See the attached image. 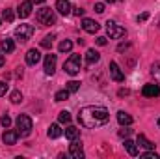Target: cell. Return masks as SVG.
<instances>
[{"instance_id": "6da1fadb", "label": "cell", "mask_w": 160, "mask_h": 159, "mask_svg": "<svg viewBox=\"0 0 160 159\" xmlns=\"http://www.w3.org/2000/svg\"><path fill=\"white\" fill-rule=\"evenodd\" d=\"M108 120H110V112L102 105H88V107H82L78 112L80 125H84L88 129H97V127L108 123Z\"/></svg>"}, {"instance_id": "7a4b0ae2", "label": "cell", "mask_w": 160, "mask_h": 159, "mask_svg": "<svg viewBox=\"0 0 160 159\" xmlns=\"http://www.w3.org/2000/svg\"><path fill=\"white\" fill-rule=\"evenodd\" d=\"M15 123H17V133H19V137H28V135L32 133L34 123H32V118H30V116L21 114V116L17 118Z\"/></svg>"}, {"instance_id": "3957f363", "label": "cell", "mask_w": 160, "mask_h": 159, "mask_svg": "<svg viewBox=\"0 0 160 159\" xmlns=\"http://www.w3.org/2000/svg\"><path fill=\"white\" fill-rule=\"evenodd\" d=\"M36 19H38V23L43 25V26H50V25L56 23V15H54V11L50 8H41V9H38Z\"/></svg>"}, {"instance_id": "277c9868", "label": "cell", "mask_w": 160, "mask_h": 159, "mask_svg": "<svg viewBox=\"0 0 160 159\" xmlns=\"http://www.w3.org/2000/svg\"><path fill=\"white\" fill-rule=\"evenodd\" d=\"M80 68H82V60H80L78 54H71L69 60H65V64H63L65 73H69V75H73V77L80 73Z\"/></svg>"}, {"instance_id": "5b68a950", "label": "cell", "mask_w": 160, "mask_h": 159, "mask_svg": "<svg viewBox=\"0 0 160 159\" xmlns=\"http://www.w3.org/2000/svg\"><path fill=\"white\" fill-rule=\"evenodd\" d=\"M34 32H36V30H34L32 25H19V26L15 28V38L24 43V41H28L34 36Z\"/></svg>"}, {"instance_id": "8992f818", "label": "cell", "mask_w": 160, "mask_h": 159, "mask_svg": "<svg viewBox=\"0 0 160 159\" xmlns=\"http://www.w3.org/2000/svg\"><path fill=\"white\" fill-rule=\"evenodd\" d=\"M106 32H108L110 40H121V38L127 36V30H125L123 26H118L114 21H108V23H106Z\"/></svg>"}, {"instance_id": "52a82bcc", "label": "cell", "mask_w": 160, "mask_h": 159, "mask_svg": "<svg viewBox=\"0 0 160 159\" xmlns=\"http://www.w3.org/2000/svg\"><path fill=\"white\" fill-rule=\"evenodd\" d=\"M142 94L145 97H157L160 96V82H149L142 88Z\"/></svg>"}, {"instance_id": "ba28073f", "label": "cell", "mask_w": 160, "mask_h": 159, "mask_svg": "<svg viewBox=\"0 0 160 159\" xmlns=\"http://www.w3.org/2000/svg\"><path fill=\"white\" fill-rule=\"evenodd\" d=\"M69 154H71V157H75V159H84L82 142H78V140H71V144H69Z\"/></svg>"}, {"instance_id": "9c48e42d", "label": "cell", "mask_w": 160, "mask_h": 159, "mask_svg": "<svg viewBox=\"0 0 160 159\" xmlns=\"http://www.w3.org/2000/svg\"><path fill=\"white\" fill-rule=\"evenodd\" d=\"M82 28H84L88 34H97L99 28H101V25H99L97 21H93V19H84V21H82Z\"/></svg>"}, {"instance_id": "30bf717a", "label": "cell", "mask_w": 160, "mask_h": 159, "mask_svg": "<svg viewBox=\"0 0 160 159\" xmlns=\"http://www.w3.org/2000/svg\"><path fill=\"white\" fill-rule=\"evenodd\" d=\"M110 77L116 80V82H123L125 80V73L119 69L118 62H110Z\"/></svg>"}, {"instance_id": "8fae6325", "label": "cell", "mask_w": 160, "mask_h": 159, "mask_svg": "<svg viewBox=\"0 0 160 159\" xmlns=\"http://www.w3.org/2000/svg\"><path fill=\"white\" fill-rule=\"evenodd\" d=\"M32 6H34V2H32V0H24V2H21V6H19V9H17L19 17H21V19L28 17V15L32 13Z\"/></svg>"}, {"instance_id": "7c38bea8", "label": "cell", "mask_w": 160, "mask_h": 159, "mask_svg": "<svg viewBox=\"0 0 160 159\" xmlns=\"http://www.w3.org/2000/svg\"><path fill=\"white\" fill-rule=\"evenodd\" d=\"M56 71V54H47L45 56V73L52 75Z\"/></svg>"}, {"instance_id": "4fadbf2b", "label": "cell", "mask_w": 160, "mask_h": 159, "mask_svg": "<svg viewBox=\"0 0 160 159\" xmlns=\"http://www.w3.org/2000/svg\"><path fill=\"white\" fill-rule=\"evenodd\" d=\"M39 60H41V52L38 49H30V51L26 52V64H28V66H36Z\"/></svg>"}, {"instance_id": "5bb4252c", "label": "cell", "mask_w": 160, "mask_h": 159, "mask_svg": "<svg viewBox=\"0 0 160 159\" xmlns=\"http://www.w3.org/2000/svg\"><path fill=\"white\" fill-rule=\"evenodd\" d=\"M17 139H19V133H17V131H4V135H2V140H4V144H8V146L17 144Z\"/></svg>"}, {"instance_id": "9a60e30c", "label": "cell", "mask_w": 160, "mask_h": 159, "mask_svg": "<svg viewBox=\"0 0 160 159\" xmlns=\"http://www.w3.org/2000/svg\"><path fill=\"white\" fill-rule=\"evenodd\" d=\"M71 4H69V0H56V11L58 13H62V15H69L71 13Z\"/></svg>"}, {"instance_id": "2e32d148", "label": "cell", "mask_w": 160, "mask_h": 159, "mask_svg": "<svg viewBox=\"0 0 160 159\" xmlns=\"http://www.w3.org/2000/svg\"><path fill=\"white\" fill-rule=\"evenodd\" d=\"M101 60V54L95 51V49H89L88 52H86V62H88V66H93V64H97Z\"/></svg>"}, {"instance_id": "e0dca14e", "label": "cell", "mask_w": 160, "mask_h": 159, "mask_svg": "<svg viewBox=\"0 0 160 159\" xmlns=\"http://www.w3.org/2000/svg\"><path fill=\"white\" fill-rule=\"evenodd\" d=\"M136 144H140V146H142V148H145V150H155V144H153V142L143 135V133H140V135H138V142H136Z\"/></svg>"}, {"instance_id": "ac0fdd59", "label": "cell", "mask_w": 160, "mask_h": 159, "mask_svg": "<svg viewBox=\"0 0 160 159\" xmlns=\"http://www.w3.org/2000/svg\"><path fill=\"white\" fill-rule=\"evenodd\" d=\"M0 47H2V52H6V54H9V52L15 51V43H13V40H9V38H4L2 43H0Z\"/></svg>"}, {"instance_id": "d6986e66", "label": "cell", "mask_w": 160, "mask_h": 159, "mask_svg": "<svg viewBox=\"0 0 160 159\" xmlns=\"http://www.w3.org/2000/svg\"><path fill=\"white\" fill-rule=\"evenodd\" d=\"M125 150H127L128 156H132V157L138 156V146H136V142H132L130 139H125Z\"/></svg>"}, {"instance_id": "ffe728a7", "label": "cell", "mask_w": 160, "mask_h": 159, "mask_svg": "<svg viewBox=\"0 0 160 159\" xmlns=\"http://www.w3.org/2000/svg\"><path fill=\"white\" fill-rule=\"evenodd\" d=\"M65 137H67L69 140H77V139L80 137V129L75 127V125H69V127L65 129Z\"/></svg>"}, {"instance_id": "44dd1931", "label": "cell", "mask_w": 160, "mask_h": 159, "mask_svg": "<svg viewBox=\"0 0 160 159\" xmlns=\"http://www.w3.org/2000/svg\"><path fill=\"white\" fill-rule=\"evenodd\" d=\"M62 135H63V131H62L60 123H52V125L48 127V137H50V139H58V137H62Z\"/></svg>"}, {"instance_id": "7402d4cb", "label": "cell", "mask_w": 160, "mask_h": 159, "mask_svg": "<svg viewBox=\"0 0 160 159\" xmlns=\"http://www.w3.org/2000/svg\"><path fill=\"white\" fill-rule=\"evenodd\" d=\"M118 122H119L121 125H130L132 123V116L128 112H125V111H119L118 112Z\"/></svg>"}, {"instance_id": "603a6c76", "label": "cell", "mask_w": 160, "mask_h": 159, "mask_svg": "<svg viewBox=\"0 0 160 159\" xmlns=\"http://www.w3.org/2000/svg\"><path fill=\"white\" fill-rule=\"evenodd\" d=\"M69 94H71V92H69L67 88H65V90H60V92L54 94V99H56V101H65V99H69Z\"/></svg>"}, {"instance_id": "cb8c5ba5", "label": "cell", "mask_w": 160, "mask_h": 159, "mask_svg": "<svg viewBox=\"0 0 160 159\" xmlns=\"http://www.w3.org/2000/svg\"><path fill=\"white\" fill-rule=\"evenodd\" d=\"M60 52H71V49H73V41H69V40H63L62 43H60Z\"/></svg>"}, {"instance_id": "d4e9b609", "label": "cell", "mask_w": 160, "mask_h": 159, "mask_svg": "<svg viewBox=\"0 0 160 159\" xmlns=\"http://www.w3.org/2000/svg\"><path fill=\"white\" fill-rule=\"evenodd\" d=\"M2 19H4V21H8V23H11V21L15 19V13H13V9L6 8V9H4V13H2Z\"/></svg>"}, {"instance_id": "484cf974", "label": "cell", "mask_w": 160, "mask_h": 159, "mask_svg": "<svg viewBox=\"0 0 160 159\" xmlns=\"http://www.w3.org/2000/svg\"><path fill=\"white\" fill-rule=\"evenodd\" d=\"M9 99H11V103H21V101H22V94H21L19 90H13L11 96H9Z\"/></svg>"}, {"instance_id": "4316f807", "label": "cell", "mask_w": 160, "mask_h": 159, "mask_svg": "<svg viewBox=\"0 0 160 159\" xmlns=\"http://www.w3.org/2000/svg\"><path fill=\"white\" fill-rule=\"evenodd\" d=\"M58 120H60V123H69V122H71V114H69L67 111H62L60 116H58Z\"/></svg>"}, {"instance_id": "83f0119b", "label": "cell", "mask_w": 160, "mask_h": 159, "mask_svg": "<svg viewBox=\"0 0 160 159\" xmlns=\"http://www.w3.org/2000/svg\"><path fill=\"white\" fill-rule=\"evenodd\" d=\"M52 40H54V36H45V38H43V41H41V47L50 49V47H52Z\"/></svg>"}, {"instance_id": "f1b7e54d", "label": "cell", "mask_w": 160, "mask_h": 159, "mask_svg": "<svg viewBox=\"0 0 160 159\" xmlns=\"http://www.w3.org/2000/svg\"><path fill=\"white\" fill-rule=\"evenodd\" d=\"M142 157L143 159H158V154L155 150H147L145 154H142Z\"/></svg>"}, {"instance_id": "f546056e", "label": "cell", "mask_w": 160, "mask_h": 159, "mask_svg": "<svg viewBox=\"0 0 160 159\" xmlns=\"http://www.w3.org/2000/svg\"><path fill=\"white\" fill-rule=\"evenodd\" d=\"M78 88H80L78 80H71V82H67V90H69V92H77Z\"/></svg>"}, {"instance_id": "4dcf8cb0", "label": "cell", "mask_w": 160, "mask_h": 159, "mask_svg": "<svg viewBox=\"0 0 160 159\" xmlns=\"http://www.w3.org/2000/svg\"><path fill=\"white\" fill-rule=\"evenodd\" d=\"M151 75H157V82H160V66L158 64H153V68H151Z\"/></svg>"}, {"instance_id": "1f68e13d", "label": "cell", "mask_w": 160, "mask_h": 159, "mask_svg": "<svg viewBox=\"0 0 160 159\" xmlns=\"http://www.w3.org/2000/svg\"><path fill=\"white\" fill-rule=\"evenodd\" d=\"M0 123H2V125H4V127H6V129H8V127H9V125H11V118H9V116H8V114H4V116H2V118H0Z\"/></svg>"}, {"instance_id": "d6a6232c", "label": "cell", "mask_w": 160, "mask_h": 159, "mask_svg": "<svg viewBox=\"0 0 160 159\" xmlns=\"http://www.w3.org/2000/svg\"><path fill=\"white\" fill-rule=\"evenodd\" d=\"M130 133H132V131H130V129H127V127H125V129H119V137H121V139H128V137H130Z\"/></svg>"}, {"instance_id": "836d02e7", "label": "cell", "mask_w": 160, "mask_h": 159, "mask_svg": "<svg viewBox=\"0 0 160 159\" xmlns=\"http://www.w3.org/2000/svg\"><path fill=\"white\" fill-rule=\"evenodd\" d=\"M6 92H8V82L0 80V97H2V96H6Z\"/></svg>"}, {"instance_id": "e575fe53", "label": "cell", "mask_w": 160, "mask_h": 159, "mask_svg": "<svg viewBox=\"0 0 160 159\" xmlns=\"http://www.w3.org/2000/svg\"><path fill=\"white\" fill-rule=\"evenodd\" d=\"M95 11H97V13H102V11H104V4H102V2H97V4H95Z\"/></svg>"}, {"instance_id": "d590c367", "label": "cell", "mask_w": 160, "mask_h": 159, "mask_svg": "<svg viewBox=\"0 0 160 159\" xmlns=\"http://www.w3.org/2000/svg\"><path fill=\"white\" fill-rule=\"evenodd\" d=\"M106 43H108V40H106L104 36H99V38H97V45H101V47H104Z\"/></svg>"}, {"instance_id": "8d00e7d4", "label": "cell", "mask_w": 160, "mask_h": 159, "mask_svg": "<svg viewBox=\"0 0 160 159\" xmlns=\"http://www.w3.org/2000/svg\"><path fill=\"white\" fill-rule=\"evenodd\" d=\"M149 19V13H142V15H138V23H143V21H147Z\"/></svg>"}, {"instance_id": "74e56055", "label": "cell", "mask_w": 160, "mask_h": 159, "mask_svg": "<svg viewBox=\"0 0 160 159\" xmlns=\"http://www.w3.org/2000/svg\"><path fill=\"white\" fill-rule=\"evenodd\" d=\"M73 9H75L73 13H75L77 17H80V15H84V9H82V8H73Z\"/></svg>"}, {"instance_id": "f35d334b", "label": "cell", "mask_w": 160, "mask_h": 159, "mask_svg": "<svg viewBox=\"0 0 160 159\" xmlns=\"http://www.w3.org/2000/svg\"><path fill=\"white\" fill-rule=\"evenodd\" d=\"M4 62H6V58H4V54H2V51H0V68L4 66Z\"/></svg>"}, {"instance_id": "ab89813d", "label": "cell", "mask_w": 160, "mask_h": 159, "mask_svg": "<svg viewBox=\"0 0 160 159\" xmlns=\"http://www.w3.org/2000/svg\"><path fill=\"white\" fill-rule=\"evenodd\" d=\"M32 2H34V4H43L45 0H32Z\"/></svg>"}, {"instance_id": "60d3db41", "label": "cell", "mask_w": 160, "mask_h": 159, "mask_svg": "<svg viewBox=\"0 0 160 159\" xmlns=\"http://www.w3.org/2000/svg\"><path fill=\"white\" fill-rule=\"evenodd\" d=\"M106 2H116V0H106Z\"/></svg>"}, {"instance_id": "b9f144b4", "label": "cell", "mask_w": 160, "mask_h": 159, "mask_svg": "<svg viewBox=\"0 0 160 159\" xmlns=\"http://www.w3.org/2000/svg\"><path fill=\"white\" fill-rule=\"evenodd\" d=\"M158 127H160V118H158Z\"/></svg>"}, {"instance_id": "7bdbcfd3", "label": "cell", "mask_w": 160, "mask_h": 159, "mask_svg": "<svg viewBox=\"0 0 160 159\" xmlns=\"http://www.w3.org/2000/svg\"><path fill=\"white\" fill-rule=\"evenodd\" d=\"M0 25H2V19H0Z\"/></svg>"}, {"instance_id": "ee69618b", "label": "cell", "mask_w": 160, "mask_h": 159, "mask_svg": "<svg viewBox=\"0 0 160 159\" xmlns=\"http://www.w3.org/2000/svg\"><path fill=\"white\" fill-rule=\"evenodd\" d=\"M158 26H160V21H158Z\"/></svg>"}]
</instances>
